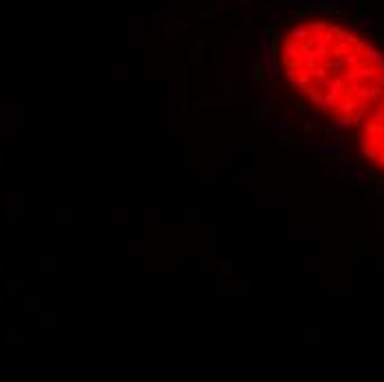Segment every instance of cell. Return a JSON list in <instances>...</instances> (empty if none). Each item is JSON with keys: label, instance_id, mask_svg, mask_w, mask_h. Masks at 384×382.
<instances>
[{"label": "cell", "instance_id": "obj_1", "mask_svg": "<svg viewBox=\"0 0 384 382\" xmlns=\"http://www.w3.org/2000/svg\"><path fill=\"white\" fill-rule=\"evenodd\" d=\"M265 40L285 104L334 162L384 91V18L318 2L274 20Z\"/></svg>", "mask_w": 384, "mask_h": 382}, {"label": "cell", "instance_id": "obj_2", "mask_svg": "<svg viewBox=\"0 0 384 382\" xmlns=\"http://www.w3.org/2000/svg\"><path fill=\"white\" fill-rule=\"evenodd\" d=\"M334 162L347 166L349 177L384 192V91Z\"/></svg>", "mask_w": 384, "mask_h": 382}]
</instances>
